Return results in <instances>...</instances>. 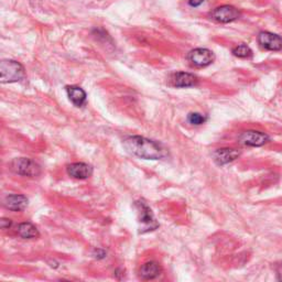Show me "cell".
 Returning a JSON list of instances; mask_svg holds the SVG:
<instances>
[{"instance_id": "obj_3", "label": "cell", "mask_w": 282, "mask_h": 282, "mask_svg": "<svg viewBox=\"0 0 282 282\" xmlns=\"http://www.w3.org/2000/svg\"><path fill=\"white\" fill-rule=\"evenodd\" d=\"M136 209L138 211V221H139V231L141 234L147 231L154 230L159 227L158 222L155 221L151 210L145 200H138L136 202Z\"/></svg>"}, {"instance_id": "obj_11", "label": "cell", "mask_w": 282, "mask_h": 282, "mask_svg": "<svg viewBox=\"0 0 282 282\" xmlns=\"http://www.w3.org/2000/svg\"><path fill=\"white\" fill-rule=\"evenodd\" d=\"M67 173L74 179L85 180L91 177L93 169L90 165L83 164V162H76V164H72L67 167Z\"/></svg>"}, {"instance_id": "obj_12", "label": "cell", "mask_w": 282, "mask_h": 282, "mask_svg": "<svg viewBox=\"0 0 282 282\" xmlns=\"http://www.w3.org/2000/svg\"><path fill=\"white\" fill-rule=\"evenodd\" d=\"M4 205L6 206V209L14 212L23 211L28 205V198L24 195H20V194H12V195L6 196Z\"/></svg>"}, {"instance_id": "obj_2", "label": "cell", "mask_w": 282, "mask_h": 282, "mask_svg": "<svg viewBox=\"0 0 282 282\" xmlns=\"http://www.w3.org/2000/svg\"><path fill=\"white\" fill-rule=\"evenodd\" d=\"M26 77L23 66L14 60H3L0 63V80L2 83H15Z\"/></svg>"}, {"instance_id": "obj_8", "label": "cell", "mask_w": 282, "mask_h": 282, "mask_svg": "<svg viewBox=\"0 0 282 282\" xmlns=\"http://www.w3.org/2000/svg\"><path fill=\"white\" fill-rule=\"evenodd\" d=\"M257 40H258L259 46L268 51H281L282 50V37L278 34L262 31L258 34Z\"/></svg>"}, {"instance_id": "obj_16", "label": "cell", "mask_w": 282, "mask_h": 282, "mask_svg": "<svg viewBox=\"0 0 282 282\" xmlns=\"http://www.w3.org/2000/svg\"><path fill=\"white\" fill-rule=\"evenodd\" d=\"M233 54L237 58L240 59H247L253 55V51L248 46L246 45H239L233 49Z\"/></svg>"}, {"instance_id": "obj_9", "label": "cell", "mask_w": 282, "mask_h": 282, "mask_svg": "<svg viewBox=\"0 0 282 282\" xmlns=\"http://www.w3.org/2000/svg\"><path fill=\"white\" fill-rule=\"evenodd\" d=\"M170 83L174 87H193L197 84V77L195 75L186 72H177L171 75Z\"/></svg>"}, {"instance_id": "obj_15", "label": "cell", "mask_w": 282, "mask_h": 282, "mask_svg": "<svg viewBox=\"0 0 282 282\" xmlns=\"http://www.w3.org/2000/svg\"><path fill=\"white\" fill-rule=\"evenodd\" d=\"M17 233L24 239H32V238L39 237V231L31 223H21L18 226Z\"/></svg>"}, {"instance_id": "obj_4", "label": "cell", "mask_w": 282, "mask_h": 282, "mask_svg": "<svg viewBox=\"0 0 282 282\" xmlns=\"http://www.w3.org/2000/svg\"><path fill=\"white\" fill-rule=\"evenodd\" d=\"M11 169L17 174L34 178L41 173L40 166L29 158H18L11 162Z\"/></svg>"}, {"instance_id": "obj_10", "label": "cell", "mask_w": 282, "mask_h": 282, "mask_svg": "<svg viewBox=\"0 0 282 282\" xmlns=\"http://www.w3.org/2000/svg\"><path fill=\"white\" fill-rule=\"evenodd\" d=\"M239 154V151L234 148H221L215 150L213 153V158L218 166H224L236 160Z\"/></svg>"}, {"instance_id": "obj_6", "label": "cell", "mask_w": 282, "mask_h": 282, "mask_svg": "<svg viewBox=\"0 0 282 282\" xmlns=\"http://www.w3.org/2000/svg\"><path fill=\"white\" fill-rule=\"evenodd\" d=\"M187 59L194 66L205 67L212 64L215 60V55L209 49H194L187 55Z\"/></svg>"}, {"instance_id": "obj_5", "label": "cell", "mask_w": 282, "mask_h": 282, "mask_svg": "<svg viewBox=\"0 0 282 282\" xmlns=\"http://www.w3.org/2000/svg\"><path fill=\"white\" fill-rule=\"evenodd\" d=\"M213 20L219 23H229L237 20L240 17V12L237 8L229 5H224L217 7L210 14Z\"/></svg>"}, {"instance_id": "obj_18", "label": "cell", "mask_w": 282, "mask_h": 282, "mask_svg": "<svg viewBox=\"0 0 282 282\" xmlns=\"http://www.w3.org/2000/svg\"><path fill=\"white\" fill-rule=\"evenodd\" d=\"M11 219L9 218H3L2 221H0V227H2L3 229H7L11 226Z\"/></svg>"}, {"instance_id": "obj_13", "label": "cell", "mask_w": 282, "mask_h": 282, "mask_svg": "<svg viewBox=\"0 0 282 282\" xmlns=\"http://www.w3.org/2000/svg\"><path fill=\"white\" fill-rule=\"evenodd\" d=\"M140 277L145 280H152L159 277L161 273V267L154 261H148L143 264L139 270Z\"/></svg>"}, {"instance_id": "obj_14", "label": "cell", "mask_w": 282, "mask_h": 282, "mask_svg": "<svg viewBox=\"0 0 282 282\" xmlns=\"http://www.w3.org/2000/svg\"><path fill=\"white\" fill-rule=\"evenodd\" d=\"M67 96L76 107H82L86 102V93L78 86H66Z\"/></svg>"}, {"instance_id": "obj_17", "label": "cell", "mask_w": 282, "mask_h": 282, "mask_svg": "<svg viewBox=\"0 0 282 282\" xmlns=\"http://www.w3.org/2000/svg\"><path fill=\"white\" fill-rule=\"evenodd\" d=\"M206 118L204 115L198 114V112H191L187 116V122L192 125H195V126H198V125H202L206 122Z\"/></svg>"}, {"instance_id": "obj_1", "label": "cell", "mask_w": 282, "mask_h": 282, "mask_svg": "<svg viewBox=\"0 0 282 282\" xmlns=\"http://www.w3.org/2000/svg\"><path fill=\"white\" fill-rule=\"evenodd\" d=\"M124 145L129 152L147 160H159L166 156V150L153 140L141 136H131L125 139Z\"/></svg>"}, {"instance_id": "obj_7", "label": "cell", "mask_w": 282, "mask_h": 282, "mask_svg": "<svg viewBox=\"0 0 282 282\" xmlns=\"http://www.w3.org/2000/svg\"><path fill=\"white\" fill-rule=\"evenodd\" d=\"M270 140L269 137L260 131H255V130H247L244 131L238 137V141L241 145L248 146V147H261L266 145V143Z\"/></svg>"}, {"instance_id": "obj_19", "label": "cell", "mask_w": 282, "mask_h": 282, "mask_svg": "<svg viewBox=\"0 0 282 282\" xmlns=\"http://www.w3.org/2000/svg\"><path fill=\"white\" fill-rule=\"evenodd\" d=\"M205 0H189V4L191 7H198V6L202 5Z\"/></svg>"}]
</instances>
